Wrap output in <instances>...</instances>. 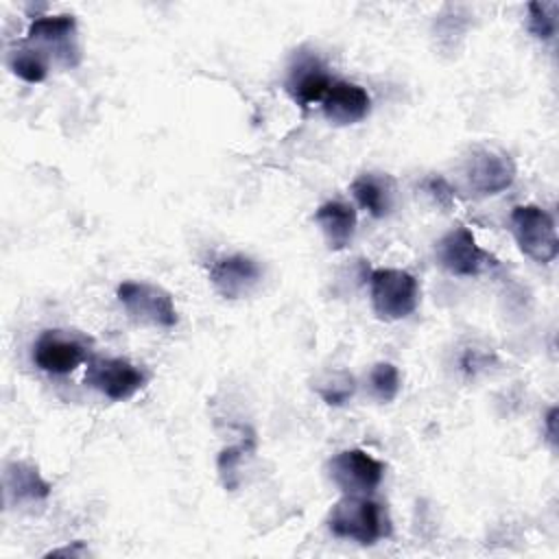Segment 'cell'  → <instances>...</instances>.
<instances>
[{"label": "cell", "instance_id": "obj_1", "mask_svg": "<svg viewBox=\"0 0 559 559\" xmlns=\"http://www.w3.org/2000/svg\"><path fill=\"white\" fill-rule=\"evenodd\" d=\"M328 528L338 539L371 546L391 535V522L380 502L367 496H343L328 515Z\"/></svg>", "mask_w": 559, "mask_h": 559}, {"label": "cell", "instance_id": "obj_21", "mask_svg": "<svg viewBox=\"0 0 559 559\" xmlns=\"http://www.w3.org/2000/svg\"><path fill=\"white\" fill-rule=\"evenodd\" d=\"M247 448L245 445H234V448H225L218 454V474L223 478L225 489H236L238 485V465L242 459V452Z\"/></svg>", "mask_w": 559, "mask_h": 559}, {"label": "cell", "instance_id": "obj_10", "mask_svg": "<svg viewBox=\"0 0 559 559\" xmlns=\"http://www.w3.org/2000/svg\"><path fill=\"white\" fill-rule=\"evenodd\" d=\"M26 44L39 50H52L55 59L68 68H74L81 59L76 44V20L68 13L35 17L26 31Z\"/></svg>", "mask_w": 559, "mask_h": 559}, {"label": "cell", "instance_id": "obj_8", "mask_svg": "<svg viewBox=\"0 0 559 559\" xmlns=\"http://www.w3.org/2000/svg\"><path fill=\"white\" fill-rule=\"evenodd\" d=\"M85 384L114 402H124L146 384V373L127 358H92Z\"/></svg>", "mask_w": 559, "mask_h": 559}, {"label": "cell", "instance_id": "obj_20", "mask_svg": "<svg viewBox=\"0 0 559 559\" xmlns=\"http://www.w3.org/2000/svg\"><path fill=\"white\" fill-rule=\"evenodd\" d=\"M555 4H542V2H528V33L535 39L550 41L557 33V20L550 13Z\"/></svg>", "mask_w": 559, "mask_h": 559}, {"label": "cell", "instance_id": "obj_5", "mask_svg": "<svg viewBox=\"0 0 559 559\" xmlns=\"http://www.w3.org/2000/svg\"><path fill=\"white\" fill-rule=\"evenodd\" d=\"M127 314L144 325L173 328L177 325V308L173 295L148 282H122L116 290Z\"/></svg>", "mask_w": 559, "mask_h": 559}, {"label": "cell", "instance_id": "obj_19", "mask_svg": "<svg viewBox=\"0 0 559 559\" xmlns=\"http://www.w3.org/2000/svg\"><path fill=\"white\" fill-rule=\"evenodd\" d=\"M369 384L380 402H393L400 393V371L393 362H378L369 371Z\"/></svg>", "mask_w": 559, "mask_h": 559}, {"label": "cell", "instance_id": "obj_14", "mask_svg": "<svg viewBox=\"0 0 559 559\" xmlns=\"http://www.w3.org/2000/svg\"><path fill=\"white\" fill-rule=\"evenodd\" d=\"M50 491L52 485L35 465L24 461H11L4 465V496L9 502H41L50 496Z\"/></svg>", "mask_w": 559, "mask_h": 559}, {"label": "cell", "instance_id": "obj_2", "mask_svg": "<svg viewBox=\"0 0 559 559\" xmlns=\"http://www.w3.org/2000/svg\"><path fill=\"white\" fill-rule=\"evenodd\" d=\"M369 295L373 312L384 321H400L415 312L419 304V282L402 269H376L369 273Z\"/></svg>", "mask_w": 559, "mask_h": 559}, {"label": "cell", "instance_id": "obj_15", "mask_svg": "<svg viewBox=\"0 0 559 559\" xmlns=\"http://www.w3.org/2000/svg\"><path fill=\"white\" fill-rule=\"evenodd\" d=\"M358 205L373 218H382L391 212L395 199V181L386 173H360L349 186Z\"/></svg>", "mask_w": 559, "mask_h": 559}, {"label": "cell", "instance_id": "obj_12", "mask_svg": "<svg viewBox=\"0 0 559 559\" xmlns=\"http://www.w3.org/2000/svg\"><path fill=\"white\" fill-rule=\"evenodd\" d=\"M210 282L214 290L225 299H238L253 290V286L262 277L260 264L245 255V253H231L225 258H218L210 264Z\"/></svg>", "mask_w": 559, "mask_h": 559}, {"label": "cell", "instance_id": "obj_13", "mask_svg": "<svg viewBox=\"0 0 559 559\" xmlns=\"http://www.w3.org/2000/svg\"><path fill=\"white\" fill-rule=\"evenodd\" d=\"M323 116L336 127H349L369 116L371 96L367 90L352 81H334L321 100Z\"/></svg>", "mask_w": 559, "mask_h": 559}, {"label": "cell", "instance_id": "obj_24", "mask_svg": "<svg viewBox=\"0 0 559 559\" xmlns=\"http://www.w3.org/2000/svg\"><path fill=\"white\" fill-rule=\"evenodd\" d=\"M555 424H557V408L552 406L546 415V435H548V441L555 445L557 443V430H555Z\"/></svg>", "mask_w": 559, "mask_h": 559}, {"label": "cell", "instance_id": "obj_11", "mask_svg": "<svg viewBox=\"0 0 559 559\" xmlns=\"http://www.w3.org/2000/svg\"><path fill=\"white\" fill-rule=\"evenodd\" d=\"M334 79L330 76L325 63L312 55V52H297L288 66L286 76V92L299 107H310L314 103H321L328 94Z\"/></svg>", "mask_w": 559, "mask_h": 559}, {"label": "cell", "instance_id": "obj_9", "mask_svg": "<svg viewBox=\"0 0 559 559\" xmlns=\"http://www.w3.org/2000/svg\"><path fill=\"white\" fill-rule=\"evenodd\" d=\"M515 173V162L509 153L487 146L474 148L463 168L467 186L480 197H491L507 190L513 183Z\"/></svg>", "mask_w": 559, "mask_h": 559}, {"label": "cell", "instance_id": "obj_6", "mask_svg": "<svg viewBox=\"0 0 559 559\" xmlns=\"http://www.w3.org/2000/svg\"><path fill=\"white\" fill-rule=\"evenodd\" d=\"M435 255L439 266L456 277H476L487 266L498 264V260L476 242L472 229L465 225L443 234L437 242Z\"/></svg>", "mask_w": 559, "mask_h": 559}, {"label": "cell", "instance_id": "obj_16", "mask_svg": "<svg viewBox=\"0 0 559 559\" xmlns=\"http://www.w3.org/2000/svg\"><path fill=\"white\" fill-rule=\"evenodd\" d=\"M314 221L332 251L345 249L356 231V210L343 201H325L317 207Z\"/></svg>", "mask_w": 559, "mask_h": 559}, {"label": "cell", "instance_id": "obj_7", "mask_svg": "<svg viewBox=\"0 0 559 559\" xmlns=\"http://www.w3.org/2000/svg\"><path fill=\"white\" fill-rule=\"evenodd\" d=\"M328 476L343 496H369L384 478V463L365 450L352 448L328 461Z\"/></svg>", "mask_w": 559, "mask_h": 559}, {"label": "cell", "instance_id": "obj_22", "mask_svg": "<svg viewBox=\"0 0 559 559\" xmlns=\"http://www.w3.org/2000/svg\"><path fill=\"white\" fill-rule=\"evenodd\" d=\"M424 190L428 192V197L441 205V207H452L454 203V190L450 188V183L441 177V175H430L424 179Z\"/></svg>", "mask_w": 559, "mask_h": 559}, {"label": "cell", "instance_id": "obj_23", "mask_svg": "<svg viewBox=\"0 0 559 559\" xmlns=\"http://www.w3.org/2000/svg\"><path fill=\"white\" fill-rule=\"evenodd\" d=\"M59 555H70V557H83L87 555V548L81 544V542H74L72 546H63V548H55L50 552H46V557H59Z\"/></svg>", "mask_w": 559, "mask_h": 559}, {"label": "cell", "instance_id": "obj_17", "mask_svg": "<svg viewBox=\"0 0 559 559\" xmlns=\"http://www.w3.org/2000/svg\"><path fill=\"white\" fill-rule=\"evenodd\" d=\"M9 68L26 83H41L48 76L46 55L26 41L9 52Z\"/></svg>", "mask_w": 559, "mask_h": 559}, {"label": "cell", "instance_id": "obj_4", "mask_svg": "<svg viewBox=\"0 0 559 559\" xmlns=\"http://www.w3.org/2000/svg\"><path fill=\"white\" fill-rule=\"evenodd\" d=\"M90 347L92 338L76 330H44L33 343V362L46 373L63 376L90 358Z\"/></svg>", "mask_w": 559, "mask_h": 559}, {"label": "cell", "instance_id": "obj_18", "mask_svg": "<svg viewBox=\"0 0 559 559\" xmlns=\"http://www.w3.org/2000/svg\"><path fill=\"white\" fill-rule=\"evenodd\" d=\"M356 391V380L352 373L347 371H332L325 373L319 384H317V393L323 397L325 404L330 406H341L345 404Z\"/></svg>", "mask_w": 559, "mask_h": 559}, {"label": "cell", "instance_id": "obj_3", "mask_svg": "<svg viewBox=\"0 0 559 559\" xmlns=\"http://www.w3.org/2000/svg\"><path fill=\"white\" fill-rule=\"evenodd\" d=\"M511 231L526 258L539 264H548L557 258L559 240L555 218L544 207L533 203L515 205L511 212Z\"/></svg>", "mask_w": 559, "mask_h": 559}]
</instances>
